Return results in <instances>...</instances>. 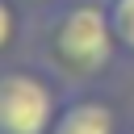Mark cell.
<instances>
[{"label":"cell","mask_w":134,"mask_h":134,"mask_svg":"<svg viewBox=\"0 0 134 134\" xmlns=\"http://www.w3.org/2000/svg\"><path fill=\"white\" fill-rule=\"evenodd\" d=\"M34 4H46V0H34Z\"/></svg>","instance_id":"obj_6"},{"label":"cell","mask_w":134,"mask_h":134,"mask_svg":"<svg viewBox=\"0 0 134 134\" xmlns=\"http://www.w3.org/2000/svg\"><path fill=\"white\" fill-rule=\"evenodd\" d=\"M50 134H117V117L96 96H75L54 113Z\"/></svg>","instance_id":"obj_3"},{"label":"cell","mask_w":134,"mask_h":134,"mask_svg":"<svg viewBox=\"0 0 134 134\" xmlns=\"http://www.w3.org/2000/svg\"><path fill=\"white\" fill-rule=\"evenodd\" d=\"M117 34L109 21V8L100 4H71L54 21V54L80 75H100L117 54Z\"/></svg>","instance_id":"obj_1"},{"label":"cell","mask_w":134,"mask_h":134,"mask_svg":"<svg viewBox=\"0 0 134 134\" xmlns=\"http://www.w3.org/2000/svg\"><path fill=\"white\" fill-rule=\"evenodd\" d=\"M59 96L50 80L25 67L0 71V134H50Z\"/></svg>","instance_id":"obj_2"},{"label":"cell","mask_w":134,"mask_h":134,"mask_svg":"<svg viewBox=\"0 0 134 134\" xmlns=\"http://www.w3.org/2000/svg\"><path fill=\"white\" fill-rule=\"evenodd\" d=\"M109 21H113V34L126 50H134V0H109Z\"/></svg>","instance_id":"obj_4"},{"label":"cell","mask_w":134,"mask_h":134,"mask_svg":"<svg viewBox=\"0 0 134 134\" xmlns=\"http://www.w3.org/2000/svg\"><path fill=\"white\" fill-rule=\"evenodd\" d=\"M13 38H17V13L8 0H0V54L13 46Z\"/></svg>","instance_id":"obj_5"}]
</instances>
